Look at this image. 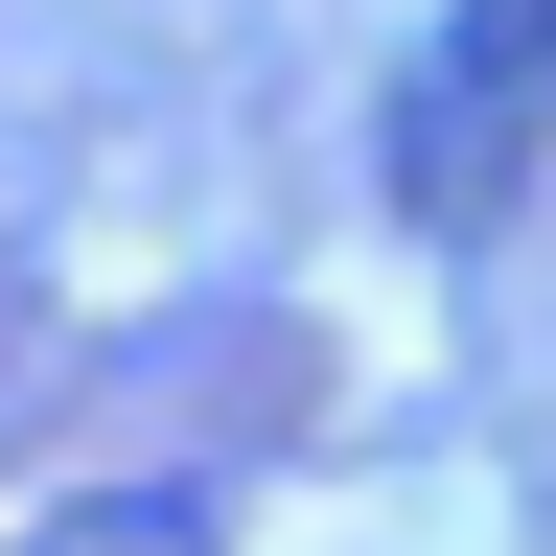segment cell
<instances>
[{"instance_id": "obj_2", "label": "cell", "mask_w": 556, "mask_h": 556, "mask_svg": "<svg viewBox=\"0 0 556 556\" xmlns=\"http://www.w3.org/2000/svg\"><path fill=\"white\" fill-rule=\"evenodd\" d=\"M0 556H232V510H208L186 464H116V486H70V510H24Z\"/></svg>"}, {"instance_id": "obj_1", "label": "cell", "mask_w": 556, "mask_h": 556, "mask_svg": "<svg viewBox=\"0 0 556 556\" xmlns=\"http://www.w3.org/2000/svg\"><path fill=\"white\" fill-rule=\"evenodd\" d=\"M556 139V0H441V47L394 70V208L417 232H486Z\"/></svg>"}]
</instances>
